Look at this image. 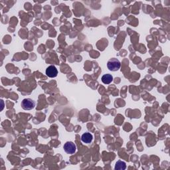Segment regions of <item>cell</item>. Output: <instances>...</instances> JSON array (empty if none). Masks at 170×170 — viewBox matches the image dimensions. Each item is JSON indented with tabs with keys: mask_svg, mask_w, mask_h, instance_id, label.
<instances>
[{
	"mask_svg": "<svg viewBox=\"0 0 170 170\" xmlns=\"http://www.w3.org/2000/svg\"><path fill=\"white\" fill-rule=\"evenodd\" d=\"M120 65L119 60L115 58L110 59L107 63L108 68L111 71H117L120 68Z\"/></svg>",
	"mask_w": 170,
	"mask_h": 170,
	"instance_id": "cell-1",
	"label": "cell"
},
{
	"mask_svg": "<svg viewBox=\"0 0 170 170\" xmlns=\"http://www.w3.org/2000/svg\"><path fill=\"white\" fill-rule=\"evenodd\" d=\"M21 106L25 110H32L35 106V102L33 101L32 99L25 98L21 102Z\"/></svg>",
	"mask_w": 170,
	"mask_h": 170,
	"instance_id": "cell-2",
	"label": "cell"
},
{
	"mask_svg": "<svg viewBox=\"0 0 170 170\" xmlns=\"http://www.w3.org/2000/svg\"><path fill=\"white\" fill-rule=\"evenodd\" d=\"M63 148L65 152L68 154H73L75 153L77 150L76 145L72 142H67L65 143Z\"/></svg>",
	"mask_w": 170,
	"mask_h": 170,
	"instance_id": "cell-3",
	"label": "cell"
},
{
	"mask_svg": "<svg viewBox=\"0 0 170 170\" xmlns=\"http://www.w3.org/2000/svg\"><path fill=\"white\" fill-rule=\"evenodd\" d=\"M46 75L50 78H55L58 75L57 69L53 65H51L46 69Z\"/></svg>",
	"mask_w": 170,
	"mask_h": 170,
	"instance_id": "cell-4",
	"label": "cell"
},
{
	"mask_svg": "<svg viewBox=\"0 0 170 170\" xmlns=\"http://www.w3.org/2000/svg\"><path fill=\"white\" fill-rule=\"evenodd\" d=\"M93 139V135L90 133L86 132L82 135L81 136V140L85 143H90L92 142Z\"/></svg>",
	"mask_w": 170,
	"mask_h": 170,
	"instance_id": "cell-5",
	"label": "cell"
},
{
	"mask_svg": "<svg viewBox=\"0 0 170 170\" xmlns=\"http://www.w3.org/2000/svg\"><path fill=\"white\" fill-rule=\"evenodd\" d=\"M113 81V77L110 74H106V75H104L102 77V81L104 84L108 85L110 84V82Z\"/></svg>",
	"mask_w": 170,
	"mask_h": 170,
	"instance_id": "cell-6",
	"label": "cell"
},
{
	"mask_svg": "<svg viewBox=\"0 0 170 170\" xmlns=\"http://www.w3.org/2000/svg\"><path fill=\"white\" fill-rule=\"evenodd\" d=\"M126 168V165L124 162L122 161H118L115 165V169H120V170H124Z\"/></svg>",
	"mask_w": 170,
	"mask_h": 170,
	"instance_id": "cell-7",
	"label": "cell"
}]
</instances>
